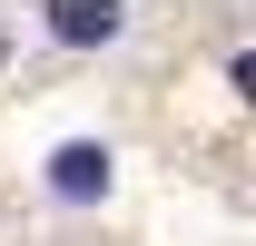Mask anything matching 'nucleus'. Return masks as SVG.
I'll use <instances>...</instances> for the list:
<instances>
[{
	"instance_id": "f257e3e1",
	"label": "nucleus",
	"mask_w": 256,
	"mask_h": 246,
	"mask_svg": "<svg viewBox=\"0 0 256 246\" xmlns=\"http://www.w3.org/2000/svg\"><path fill=\"white\" fill-rule=\"evenodd\" d=\"M50 197H69V207H98V197H108V148H98V138L60 148V158H50Z\"/></svg>"
},
{
	"instance_id": "7ed1b4c3",
	"label": "nucleus",
	"mask_w": 256,
	"mask_h": 246,
	"mask_svg": "<svg viewBox=\"0 0 256 246\" xmlns=\"http://www.w3.org/2000/svg\"><path fill=\"white\" fill-rule=\"evenodd\" d=\"M226 79H236V89L256 98V50H236V60H226Z\"/></svg>"
},
{
	"instance_id": "f03ea898",
	"label": "nucleus",
	"mask_w": 256,
	"mask_h": 246,
	"mask_svg": "<svg viewBox=\"0 0 256 246\" xmlns=\"http://www.w3.org/2000/svg\"><path fill=\"white\" fill-rule=\"evenodd\" d=\"M118 0H50V40H69V50H98V40H118Z\"/></svg>"
}]
</instances>
